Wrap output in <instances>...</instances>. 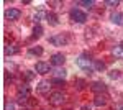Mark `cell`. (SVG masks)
<instances>
[{
    "label": "cell",
    "instance_id": "1",
    "mask_svg": "<svg viewBox=\"0 0 123 110\" xmlns=\"http://www.w3.org/2000/svg\"><path fill=\"white\" fill-rule=\"evenodd\" d=\"M77 66L80 67V69H84L85 72L92 74V71H94V59H92V56L89 54V53H84V54H80L79 58H77Z\"/></svg>",
    "mask_w": 123,
    "mask_h": 110
},
{
    "label": "cell",
    "instance_id": "2",
    "mask_svg": "<svg viewBox=\"0 0 123 110\" xmlns=\"http://www.w3.org/2000/svg\"><path fill=\"white\" fill-rule=\"evenodd\" d=\"M30 92H31V87L28 85V82L18 85V89H17V102L21 104V105L26 104L30 100Z\"/></svg>",
    "mask_w": 123,
    "mask_h": 110
},
{
    "label": "cell",
    "instance_id": "3",
    "mask_svg": "<svg viewBox=\"0 0 123 110\" xmlns=\"http://www.w3.org/2000/svg\"><path fill=\"white\" fill-rule=\"evenodd\" d=\"M48 100H49V104H51L53 107H61V105H64V102H66V95H64L62 92H53Z\"/></svg>",
    "mask_w": 123,
    "mask_h": 110
},
{
    "label": "cell",
    "instance_id": "4",
    "mask_svg": "<svg viewBox=\"0 0 123 110\" xmlns=\"http://www.w3.org/2000/svg\"><path fill=\"white\" fill-rule=\"evenodd\" d=\"M69 18L72 20V21H76V23H85V20H87V15H85L82 10L72 8L71 12H69Z\"/></svg>",
    "mask_w": 123,
    "mask_h": 110
},
{
    "label": "cell",
    "instance_id": "5",
    "mask_svg": "<svg viewBox=\"0 0 123 110\" xmlns=\"http://www.w3.org/2000/svg\"><path fill=\"white\" fill-rule=\"evenodd\" d=\"M67 41H69L67 35H62V33L49 36V43H51L53 46H64V45H67Z\"/></svg>",
    "mask_w": 123,
    "mask_h": 110
},
{
    "label": "cell",
    "instance_id": "6",
    "mask_svg": "<svg viewBox=\"0 0 123 110\" xmlns=\"http://www.w3.org/2000/svg\"><path fill=\"white\" fill-rule=\"evenodd\" d=\"M35 71H36V74L44 76V74L51 72V67H49V64H48V63H44V61H38V63L35 64Z\"/></svg>",
    "mask_w": 123,
    "mask_h": 110
},
{
    "label": "cell",
    "instance_id": "7",
    "mask_svg": "<svg viewBox=\"0 0 123 110\" xmlns=\"http://www.w3.org/2000/svg\"><path fill=\"white\" fill-rule=\"evenodd\" d=\"M90 91L94 92V94H104V92H107V85H105L102 81H95V82H92V85H90Z\"/></svg>",
    "mask_w": 123,
    "mask_h": 110
},
{
    "label": "cell",
    "instance_id": "8",
    "mask_svg": "<svg viewBox=\"0 0 123 110\" xmlns=\"http://www.w3.org/2000/svg\"><path fill=\"white\" fill-rule=\"evenodd\" d=\"M21 17V12L18 8H8L5 12V18L10 20V21H15V20H18Z\"/></svg>",
    "mask_w": 123,
    "mask_h": 110
},
{
    "label": "cell",
    "instance_id": "9",
    "mask_svg": "<svg viewBox=\"0 0 123 110\" xmlns=\"http://www.w3.org/2000/svg\"><path fill=\"white\" fill-rule=\"evenodd\" d=\"M64 63H66V56L62 53H54L51 56V64L53 66H62Z\"/></svg>",
    "mask_w": 123,
    "mask_h": 110
},
{
    "label": "cell",
    "instance_id": "10",
    "mask_svg": "<svg viewBox=\"0 0 123 110\" xmlns=\"http://www.w3.org/2000/svg\"><path fill=\"white\" fill-rule=\"evenodd\" d=\"M49 87H51V84L48 81H39L36 85V91H38V94H46V92H49Z\"/></svg>",
    "mask_w": 123,
    "mask_h": 110
},
{
    "label": "cell",
    "instance_id": "11",
    "mask_svg": "<svg viewBox=\"0 0 123 110\" xmlns=\"http://www.w3.org/2000/svg\"><path fill=\"white\" fill-rule=\"evenodd\" d=\"M110 20H112V23L122 26L123 25V13H120V12H113V13L110 15Z\"/></svg>",
    "mask_w": 123,
    "mask_h": 110
},
{
    "label": "cell",
    "instance_id": "12",
    "mask_svg": "<svg viewBox=\"0 0 123 110\" xmlns=\"http://www.w3.org/2000/svg\"><path fill=\"white\" fill-rule=\"evenodd\" d=\"M46 21L51 25V26H57V15L56 13H53V12H49V13H46Z\"/></svg>",
    "mask_w": 123,
    "mask_h": 110
},
{
    "label": "cell",
    "instance_id": "13",
    "mask_svg": "<svg viewBox=\"0 0 123 110\" xmlns=\"http://www.w3.org/2000/svg\"><path fill=\"white\" fill-rule=\"evenodd\" d=\"M17 53H20V48L17 45H8L5 48V54L7 56H13V54H17Z\"/></svg>",
    "mask_w": 123,
    "mask_h": 110
},
{
    "label": "cell",
    "instance_id": "14",
    "mask_svg": "<svg viewBox=\"0 0 123 110\" xmlns=\"http://www.w3.org/2000/svg\"><path fill=\"white\" fill-rule=\"evenodd\" d=\"M41 36H43V26L41 25H35L33 26V35H31V38L33 39H38Z\"/></svg>",
    "mask_w": 123,
    "mask_h": 110
},
{
    "label": "cell",
    "instance_id": "15",
    "mask_svg": "<svg viewBox=\"0 0 123 110\" xmlns=\"http://www.w3.org/2000/svg\"><path fill=\"white\" fill-rule=\"evenodd\" d=\"M94 105L95 107H105L107 105V97H104V95H97L94 99Z\"/></svg>",
    "mask_w": 123,
    "mask_h": 110
},
{
    "label": "cell",
    "instance_id": "16",
    "mask_svg": "<svg viewBox=\"0 0 123 110\" xmlns=\"http://www.w3.org/2000/svg\"><path fill=\"white\" fill-rule=\"evenodd\" d=\"M112 54H113L117 59H123V48L120 45L113 46V48H112Z\"/></svg>",
    "mask_w": 123,
    "mask_h": 110
},
{
    "label": "cell",
    "instance_id": "17",
    "mask_svg": "<svg viewBox=\"0 0 123 110\" xmlns=\"http://www.w3.org/2000/svg\"><path fill=\"white\" fill-rule=\"evenodd\" d=\"M43 54V48L41 46H33L28 49V56H41Z\"/></svg>",
    "mask_w": 123,
    "mask_h": 110
},
{
    "label": "cell",
    "instance_id": "18",
    "mask_svg": "<svg viewBox=\"0 0 123 110\" xmlns=\"http://www.w3.org/2000/svg\"><path fill=\"white\" fill-rule=\"evenodd\" d=\"M74 87H76L77 91H84L85 87H87V82H85L84 79H74Z\"/></svg>",
    "mask_w": 123,
    "mask_h": 110
},
{
    "label": "cell",
    "instance_id": "19",
    "mask_svg": "<svg viewBox=\"0 0 123 110\" xmlns=\"http://www.w3.org/2000/svg\"><path fill=\"white\" fill-rule=\"evenodd\" d=\"M105 63L104 61H94V71H97V72H102V71H105Z\"/></svg>",
    "mask_w": 123,
    "mask_h": 110
},
{
    "label": "cell",
    "instance_id": "20",
    "mask_svg": "<svg viewBox=\"0 0 123 110\" xmlns=\"http://www.w3.org/2000/svg\"><path fill=\"white\" fill-rule=\"evenodd\" d=\"M79 5H82V7H85V8H89V10H92L95 7V2L94 0H82V2H77Z\"/></svg>",
    "mask_w": 123,
    "mask_h": 110
},
{
    "label": "cell",
    "instance_id": "21",
    "mask_svg": "<svg viewBox=\"0 0 123 110\" xmlns=\"http://www.w3.org/2000/svg\"><path fill=\"white\" fill-rule=\"evenodd\" d=\"M23 77H25L26 82H31V81L36 77V74L33 72V71H25V72H23Z\"/></svg>",
    "mask_w": 123,
    "mask_h": 110
},
{
    "label": "cell",
    "instance_id": "22",
    "mask_svg": "<svg viewBox=\"0 0 123 110\" xmlns=\"http://www.w3.org/2000/svg\"><path fill=\"white\" fill-rule=\"evenodd\" d=\"M66 74H67L66 69H57V71H54V77H56V79H64Z\"/></svg>",
    "mask_w": 123,
    "mask_h": 110
},
{
    "label": "cell",
    "instance_id": "23",
    "mask_svg": "<svg viewBox=\"0 0 123 110\" xmlns=\"http://www.w3.org/2000/svg\"><path fill=\"white\" fill-rule=\"evenodd\" d=\"M51 84H54L56 87H64V85H66V81H64V79H56V77H53Z\"/></svg>",
    "mask_w": 123,
    "mask_h": 110
},
{
    "label": "cell",
    "instance_id": "24",
    "mask_svg": "<svg viewBox=\"0 0 123 110\" xmlns=\"http://www.w3.org/2000/svg\"><path fill=\"white\" fill-rule=\"evenodd\" d=\"M43 17H44V18H46V13H43V12H41V10H39V12H36V13H35V17H33V18H35V21H36V25H38V21H41V18H43Z\"/></svg>",
    "mask_w": 123,
    "mask_h": 110
},
{
    "label": "cell",
    "instance_id": "25",
    "mask_svg": "<svg viewBox=\"0 0 123 110\" xmlns=\"http://www.w3.org/2000/svg\"><path fill=\"white\" fill-rule=\"evenodd\" d=\"M105 5H107V7H118L120 2H118V0H105Z\"/></svg>",
    "mask_w": 123,
    "mask_h": 110
},
{
    "label": "cell",
    "instance_id": "26",
    "mask_svg": "<svg viewBox=\"0 0 123 110\" xmlns=\"http://www.w3.org/2000/svg\"><path fill=\"white\" fill-rule=\"evenodd\" d=\"M108 77L110 79H118L120 77V71H110L108 72Z\"/></svg>",
    "mask_w": 123,
    "mask_h": 110
},
{
    "label": "cell",
    "instance_id": "27",
    "mask_svg": "<svg viewBox=\"0 0 123 110\" xmlns=\"http://www.w3.org/2000/svg\"><path fill=\"white\" fill-rule=\"evenodd\" d=\"M12 81H13V76H12V74H10L8 71H7V72H5V84L8 85V84L12 82Z\"/></svg>",
    "mask_w": 123,
    "mask_h": 110
},
{
    "label": "cell",
    "instance_id": "28",
    "mask_svg": "<svg viewBox=\"0 0 123 110\" xmlns=\"http://www.w3.org/2000/svg\"><path fill=\"white\" fill-rule=\"evenodd\" d=\"M28 104H30V107H36V105H38L39 102H38V99H33V97H30Z\"/></svg>",
    "mask_w": 123,
    "mask_h": 110
},
{
    "label": "cell",
    "instance_id": "29",
    "mask_svg": "<svg viewBox=\"0 0 123 110\" xmlns=\"http://www.w3.org/2000/svg\"><path fill=\"white\" fill-rule=\"evenodd\" d=\"M5 110H15V105H13L12 102H7V104H5Z\"/></svg>",
    "mask_w": 123,
    "mask_h": 110
},
{
    "label": "cell",
    "instance_id": "30",
    "mask_svg": "<svg viewBox=\"0 0 123 110\" xmlns=\"http://www.w3.org/2000/svg\"><path fill=\"white\" fill-rule=\"evenodd\" d=\"M118 110H123V105H122V107H118Z\"/></svg>",
    "mask_w": 123,
    "mask_h": 110
},
{
    "label": "cell",
    "instance_id": "31",
    "mask_svg": "<svg viewBox=\"0 0 123 110\" xmlns=\"http://www.w3.org/2000/svg\"><path fill=\"white\" fill-rule=\"evenodd\" d=\"M120 46H122V48H123V41H122V43H120Z\"/></svg>",
    "mask_w": 123,
    "mask_h": 110
},
{
    "label": "cell",
    "instance_id": "32",
    "mask_svg": "<svg viewBox=\"0 0 123 110\" xmlns=\"http://www.w3.org/2000/svg\"><path fill=\"white\" fill-rule=\"evenodd\" d=\"M23 110H28V109H23Z\"/></svg>",
    "mask_w": 123,
    "mask_h": 110
}]
</instances>
